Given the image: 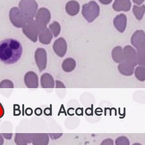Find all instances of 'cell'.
Wrapping results in <instances>:
<instances>
[{
  "label": "cell",
  "instance_id": "cell-26",
  "mask_svg": "<svg viewBox=\"0 0 145 145\" xmlns=\"http://www.w3.org/2000/svg\"><path fill=\"white\" fill-rule=\"evenodd\" d=\"M56 88H66V86H65L64 84L62 82L59 81V80H56Z\"/></svg>",
  "mask_w": 145,
  "mask_h": 145
},
{
  "label": "cell",
  "instance_id": "cell-27",
  "mask_svg": "<svg viewBox=\"0 0 145 145\" xmlns=\"http://www.w3.org/2000/svg\"><path fill=\"white\" fill-rule=\"evenodd\" d=\"M103 112V110L101 108H96L95 110V114L97 115V116H100L101 115H102L101 112Z\"/></svg>",
  "mask_w": 145,
  "mask_h": 145
},
{
  "label": "cell",
  "instance_id": "cell-5",
  "mask_svg": "<svg viewBox=\"0 0 145 145\" xmlns=\"http://www.w3.org/2000/svg\"><path fill=\"white\" fill-rule=\"evenodd\" d=\"M35 62L40 72H41L46 68L47 66V54L44 49L39 48L35 52Z\"/></svg>",
  "mask_w": 145,
  "mask_h": 145
},
{
  "label": "cell",
  "instance_id": "cell-25",
  "mask_svg": "<svg viewBox=\"0 0 145 145\" xmlns=\"http://www.w3.org/2000/svg\"><path fill=\"white\" fill-rule=\"evenodd\" d=\"M75 113L78 116H83L84 115V108H78L75 110Z\"/></svg>",
  "mask_w": 145,
  "mask_h": 145
},
{
  "label": "cell",
  "instance_id": "cell-18",
  "mask_svg": "<svg viewBox=\"0 0 145 145\" xmlns=\"http://www.w3.org/2000/svg\"><path fill=\"white\" fill-rule=\"evenodd\" d=\"M50 28L55 37H57L61 32V26L57 22H54L50 26Z\"/></svg>",
  "mask_w": 145,
  "mask_h": 145
},
{
  "label": "cell",
  "instance_id": "cell-10",
  "mask_svg": "<svg viewBox=\"0 0 145 145\" xmlns=\"http://www.w3.org/2000/svg\"><path fill=\"white\" fill-rule=\"evenodd\" d=\"M131 7V2L130 0H115L113 8L117 12H128Z\"/></svg>",
  "mask_w": 145,
  "mask_h": 145
},
{
  "label": "cell",
  "instance_id": "cell-17",
  "mask_svg": "<svg viewBox=\"0 0 145 145\" xmlns=\"http://www.w3.org/2000/svg\"><path fill=\"white\" fill-rule=\"evenodd\" d=\"M135 75L138 80L141 82H144L145 80V67L140 66L137 67L135 69Z\"/></svg>",
  "mask_w": 145,
  "mask_h": 145
},
{
  "label": "cell",
  "instance_id": "cell-13",
  "mask_svg": "<svg viewBox=\"0 0 145 145\" xmlns=\"http://www.w3.org/2000/svg\"><path fill=\"white\" fill-rule=\"evenodd\" d=\"M80 5L77 1H71L67 3L66 10L67 13L71 16H76L79 12Z\"/></svg>",
  "mask_w": 145,
  "mask_h": 145
},
{
  "label": "cell",
  "instance_id": "cell-8",
  "mask_svg": "<svg viewBox=\"0 0 145 145\" xmlns=\"http://www.w3.org/2000/svg\"><path fill=\"white\" fill-rule=\"evenodd\" d=\"M24 83L29 88H37L39 86V78L37 74L33 71H29L25 74Z\"/></svg>",
  "mask_w": 145,
  "mask_h": 145
},
{
  "label": "cell",
  "instance_id": "cell-15",
  "mask_svg": "<svg viewBox=\"0 0 145 145\" xmlns=\"http://www.w3.org/2000/svg\"><path fill=\"white\" fill-rule=\"evenodd\" d=\"M112 56L113 60L116 63H120L124 61L123 50L120 46H117L113 49L112 52Z\"/></svg>",
  "mask_w": 145,
  "mask_h": 145
},
{
  "label": "cell",
  "instance_id": "cell-21",
  "mask_svg": "<svg viewBox=\"0 0 145 145\" xmlns=\"http://www.w3.org/2000/svg\"><path fill=\"white\" fill-rule=\"evenodd\" d=\"M13 83L9 80H5L0 82V88H14Z\"/></svg>",
  "mask_w": 145,
  "mask_h": 145
},
{
  "label": "cell",
  "instance_id": "cell-7",
  "mask_svg": "<svg viewBox=\"0 0 145 145\" xmlns=\"http://www.w3.org/2000/svg\"><path fill=\"white\" fill-rule=\"evenodd\" d=\"M53 47L55 53L60 57H63L67 53V43L63 38H60L57 40L54 43Z\"/></svg>",
  "mask_w": 145,
  "mask_h": 145
},
{
  "label": "cell",
  "instance_id": "cell-4",
  "mask_svg": "<svg viewBox=\"0 0 145 145\" xmlns=\"http://www.w3.org/2000/svg\"><path fill=\"white\" fill-rule=\"evenodd\" d=\"M131 44L137 50V52H145V35L142 30L136 31L131 38Z\"/></svg>",
  "mask_w": 145,
  "mask_h": 145
},
{
  "label": "cell",
  "instance_id": "cell-33",
  "mask_svg": "<svg viewBox=\"0 0 145 145\" xmlns=\"http://www.w3.org/2000/svg\"><path fill=\"white\" fill-rule=\"evenodd\" d=\"M74 111V108H69L68 109L67 111V114H69V116H71V112H73V111Z\"/></svg>",
  "mask_w": 145,
  "mask_h": 145
},
{
  "label": "cell",
  "instance_id": "cell-34",
  "mask_svg": "<svg viewBox=\"0 0 145 145\" xmlns=\"http://www.w3.org/2000/svg\"><path fill=\"white\" fill-rule=\"evenodd\" d=\"M4 142V138L2 137V135L0 134V145H3Z\"/></svg>",
  "mask_w": 145,
  "mask_h": 145
},
{
  "label": "cell",
  "instance_id": "cell-29",
  "mask_svg": "<svg viewBox=\"0 0 145 145\" xmlns=\"http://www.w3.org/2000/svg\"><path fill=\"white\" fill-rule=\"evenodd\" d=\"M99 1L103 5H107L110 4L112 0H99Z\"/></svg>",
  "mask_w": 145,
  "mask_h": 145
},
{
  "label": "cell",
  "instance_id": "cell-24",
  "mask_svg": "<svg viewBox=\"0 0 145 145\" xmlns=\"http://www.w3.org/2000/svg\"><path fill=\"white\" fill-rule=\"evenodd\" d=\"M52 140H56L61 137L63 135L62 133H57V134H49Z\"/></svg>",
  "mask_w": 145,
  "mask_h": 145
},
{
  "label": "cell",
  "instance_id": "cell-2",
  "mask_svg": "<svg viewBox=\"0 0 145 145\" xmlns=\"http://www.w3.org/2000/svg\"><path fill=\"white\" fill-rule=\"evenodd\" d=\"M50 140L46 133H16L15 142L18 145H26L32 143L34 145H47Z\"/></svg>",
  "mask_w": 145,
  "mask_h": 145
},
{
  "label": "cell",
  "instance_id": "cell-11",
  "mask_svg": "<svg viewBox=\"0 0 145 145\" xmlns=\"http://www.w3.org/2000/svg\"><path fill=\"white\" fill-rule=\"evenodd\" d=\"M113 23L114 27L119 32L123 33L127 24V18L123 14L118 15L114 18Z\"/></svg>",
  "mask_w": 145,
  "mask_h": 145
},
{
  "label": "cell",
  "instance_id": "cell-14",
  "mask_svg": "<svg viewBox=\"0 0 145 145\" xmlns=\"http://www.w3.org/2000/svg\"><path fill=\"white\" fill-rule=\"evenodd\" d=\"M76 67V62L72 58H66L63 62L62 68L63 70L66 72H72Z\"/></svg>",
  "mask_w": 145,
  "mask_h": 145
},
{
  "label": "cell",
  "instance_id": "cell-1",
  "mask_svg": "<svg viewBox=\"0 0 145 145\" xmlns=\"http://www.w3.org/2000/svg\"><path fill=\"white\" fill-rule=\"evenodd\" d=\"M22 53V46L17 40L6 39L0 42V61L5 64L16 63Z\"/></svg>",
  "mask_w": 145,
  "mask_h": 145
},
{
  "label": "cell",
  "instance_id": "cell-16",
  "mask_svg": "<svg viewBox=\"0 0 145 145\" xmlns=\"http://www.w3.org/2000/svg\"><path fill=\"white\" fill-rule=\"evenodd\" d=\"M133 12L137 20H141L145 13V5H143L140 7L136 5H134L133 7Z\"/></svg>",
  "mask_w": 145,
  "mask_h": 145
},
{
  "label": "cell",
  "instance_id": "cell-22",
  "mask_svg": "<svg viewBox=\"0 0 145 145\" xmlns=\"http://www.w3.org/2000/svg\"><path fill=\"white\" fill-rule=\"evenodd\" d=\"M102 145H113L114 141L113 140L110 138L106 139L103 141L101 143Z\"/></svg>",
  "mask_w": 145,
  "mask_h": 145
},
{
  "label": "cell",
  "instance_id": "cell-19",
  "mask_svg": "<svg viewBox=\"0 0 145 145\" xmlns=\"http://www.w3.org/2000/svg\"><path fill=\"white\" fill-rule=\"evenodd\" d=\"M115 143L116 145H129L130 142L127 137L122 136L115 140Z\"/></svg>",
  "mask_w": 145,
  "mask_h": 145
},
{
  "label": "cell",
  "instance_id": "cell-23",
  "mask_svg": "<svg viewBox=\"0 0 145 145\" xmlns=\"http://www.w3.org/2000/svg\"><path fill=\"white\" fill-rule=\"evenodd\" d=\"M85 114L87 116H93V105L91 104V108H88L85 110Z\"/></svg>",
  "mask_w": 145,
  "mask_h": 145
},
{
  "label": "cell",
  "instance_id": "cell-6",
  "mask_svg": "<svg viewBox=\"0 0 145 145\" xmlns=\"http://www.w3.org/2000/svg\"><path fill=\"white\" fill-rule=\"evenodd\" d=\"M124 60L136 67L137 65V53L133 47L128 45L125 46L123 50Z\"/></svg>",
  "mask_w": 145,
  "mask_h": 145
},
{
  "label": "cell",
  "instance_id": "cell-9",
  "mask_svg": "<svg viewBox=\"0 0 145 145\" xmlns=\"http://www.w3.org/2000/svg\"><path fill=\"white\" fill-rule=\"evenodd\" d=\"M135 67L129 63L123 61L119 63L118 67V69L120 73L123 75L131 76L134 74Z\"/></svg>",
  "mask_w": 145,
  "mask_h": 145
},
{
  "label": "cell",
  "instance_id": "cell-3",
  "mask_svg": "<svg viewBox=\"0 0 145 145\" xmlns=\"http://www.w3.org/2000/svg\"><path fill=\"white\" fill-rule=\"evenodd\" d=\"M100 9L96 2L91 1L83 5L82 13L86 20L91 23L93 22L100 14Z\"/></svg>",
  "mask_w": 145,
  "mask_h": 145
},
{
  "label": "cell",
  "instance_id": "cell-20",
  "mask_svg": "<svg viewBox=\"0 0 145 145\" xmlns=\"http://www.w3.org/2000/svg\"><path fill=\"white\" fill-rule=\"evenodd\" d=\"M137 64L139 66L145 67V52H137Z\"/></svg>",
  "mask_w": 145,
  "mask_h": 145
},
{
  "label": "cell",
  "instance_id": "cell-35",
  "mask_svg": "<svg viewBox=\"0 0 145 145\" xmlns=\"http://www.w3.org/2000/svg\"><path fill=\"white\" fill-rule=\"evenodd\" d=\"M107 109H108V110H109V112H110V116H111L112 115V110H115L116 109V108H107Z\"/></svg>",
  "mask_w": 145,
  "mask_h": 145
},
{
  "label": "cell",
  "instance_id": "cell-31",
  "mask_svg": "<svg viewBox=\"0 0 145 145\" xmlns=\"http://www.w3.org/2000/svg\"><path fill=\"white\" fill-rule=\"evenodd\" d=\"M134 3L138 5H140L141 4H142L144 2L145 0H132Z\"/></svg>",
  "mask_w": 145,
  "mask_h": 145
},
{
  "label": "cell",
  "instance_id": "cell-32",
  "mask_svg": "<svg viewBox=\"0 0 145 145\" xmlns=\"http://www.w3.org/2000/svg\"><path fill=\"white\" fill-rule=\"evenodd\" d=\"M119 110V114L121 116V115H122L123 116V117H120V119H123L125 117V108H124V113L123 114H120V108H118Z\"/></svg>",
  "mask_w": 145,
  "mask_h": 145
},
{
  "label": "cell",
  "instance_id": "cell-12",
  "mask_svg": "<svg viewBox=\"0 0 145 145\" xmlns=\"http://www.w3.org/2000/svg\"><path fill=\"white\" fill-rule=\"evenodd\" d=\"M40 85L43 88H54L55 81L53 77L48 73H45L40 77Z\"/></svg>",
  "mask_w": 145,
  "mask_h": 145
},
{
  "label": "cell",
  "instance_id": "cell-28",
  "mask_svg": "<svg viewBox=\"0 0 145 145\" xmlns=\"http://www.w3.org/2000/svg\"><path fill=\"white\" fill-rule=\"evenodd\" d=\"M5 114V110L4 107L1 103H0V118H1L4 116Z\"/></svg>",
  "mask_w": 145,
  "mask_h": 145
},
{
  "label": "cell",
  "instance_id": "cell-30",
  "mask_svg": "<svg viewBox=\"0 0 145 145\" xmlns=\"http://www.w3.org/2000/svg\"><path fill=\"white\" fill-rule=\"evenodd\" d=\"M2 135L6 139H8V140L11 139L12 136V133L11 134H2Z\"/></svg>",
  "mask_w": 145,
  "mask_h": 145
}]
</instances>
